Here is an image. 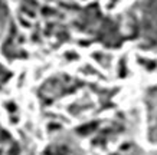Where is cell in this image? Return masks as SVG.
I'll return each instance as SVG.
<instances>
[{
  "label": "cell",
  "mask_w": 157,
  "mask_h": 155,
  "mask_svg": "<svg viewBox=\"0 0 157 155\" xmlns=\"http://www.w3.org/2000/svg\"><path fill=\"white\" fill-rule=\"evenodd\" d=\"M3 50H5V55L7 57H19L22 53H20V46H19V40L16 38V29L12 30L10 36L7 38L5 43H3Z\"/></svg>",
  "instance_id": "cell-1"
},
{
  "label": "cell",
  "mask_w": 157,
  "mask_h": 155,
  "mask_svg": "<svg viewBox=\"0 0 157 155\" xmlns=\"http://www.w3.org/2000/svg\"><path fill=\"white\" fill-rule=\"evenodd\" d=\"M9 78H10V73L6 71L3 66H0V85L3 86V83H5V82L9 79Z\"/></svg>",
  "instance_id": "cell-3"
},
{
  "label": "cell",
  "mask_w": 157,
  "mask_h": 155,
  "mask_svg": "<svg viewBox=\"0 0 157 155\" xmlns=\"http://www.w3.org/2000/svg\"><path fill=\"white\" fill-rule=\"evenodd\" d=\"M7 19H9V9H7V5H6L5 0H0V33L3 30V28L7 23Z\"/></svg>",
  "instance_id": "cell-2"
}]
</instances>
